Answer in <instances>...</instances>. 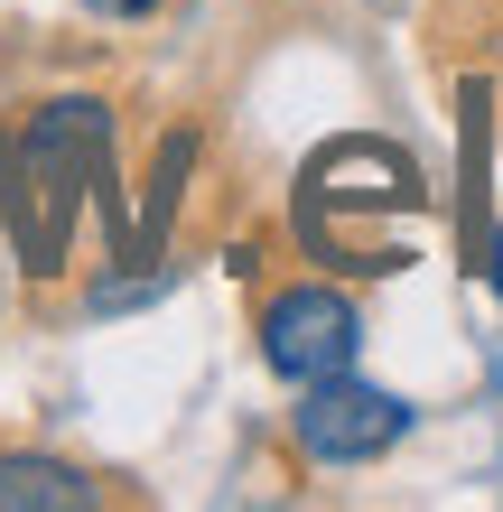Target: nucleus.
<instances>
[{"mask_svg":"<svg viewBox=\"0 0 503 512\" xmlns=\"http://www.w3.org/2000/svg\"><path fill=\"white\" fill-rule=\"evenodd\" d=\"M103 149H112V112L103 103H38L28 131L10 149V224H19V252L28 270H56L66 261V224H75V196L103 187Z\"/></svg>","mask_w":503,"mask_h":512,"instance_id":"f257e3e1","label":"nucleus"},{"mask_svg":"<svg viewBox=\"0 0 503 512\" xmlns=\"http://www.w3.org/2000/svg\"><path fill=\"white\" fill-rule=\"evenodd\" d=\"M289 438H299L317 466H373V457H392V447L410 438V401L354 382V373H327V382H299Z\"/></svg>","mask_w":503,"mask_h":512,"instance_id":"f03ea898","label":"nucleus"},{"mask_svg":"<svg viewBox=\"0 0 503 512\" xmlns=\"http://www.w3.org/2000/svg\"><path fill=\"white\" fill-rule=\"evenodd\" d=\"M354 345H364V317L354 298L308 280V289H280L261 308V364L280 382H327V373H354Z\"/></svg>","mask_w":503,"mask_h":512,"instance_id":"7ed1b4c3","label":"nucleus"},{"mask_svg":"<svg viewBox=\"0 0 503 512\" xmlns=\"http://www.w3.org/2000/svg\"><path fill=\"white\" fill-rule=\"evenodd\" d=\"M103 485L66 457H0V512H94Z\"/></svg>","mask_w":503,"mask_h":512,"instance_id":"20e7f679","label":"nucleus"},{"mask_svg":"<svg viewBox=\"0 0 503 512\" xmlns=\"http://www.w3.org/2000/svg\"><path fill=\"white\" fill-rule=\"evenodd\" d=\"M84 10H103V19H150L159 0H84Z\"/></svg>","mask_w":503,"mask_h":512,"instance_id":"39448f33","label":"nucleus"}]
</instances>
